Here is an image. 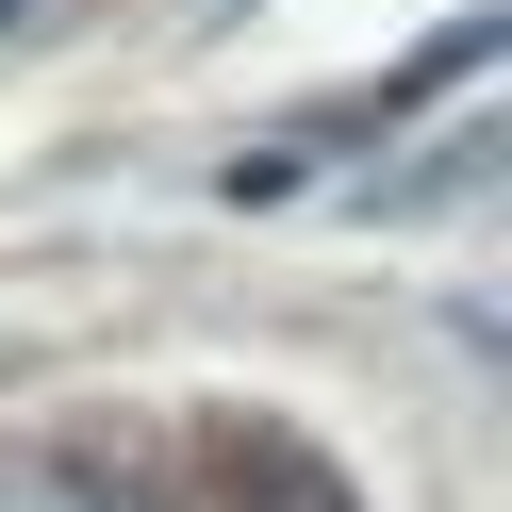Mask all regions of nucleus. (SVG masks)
<instances>
[{"label":"nucleus","instance_id":"nucleus-1","mask_svg":"<svg viewBox=\"0 0 512 512\" xmlns=\"http://www.w3.org/2000/svg\"><path fill=\"white\" fill-rule=\"evenodd\" d=\"M232 512H364L314 446H232Z\"/></svg>","mask_w":512,"mask_h":512},{"label":"nucleus","instance_id":"nucleus-2","mask_svg":"<svg viewBox=\"0 0 512 512\" xmlns=\"http://www.w3.org/2000/svg\"><path fill=\"white\" fill-rule=\"evenodd\" d=\"M34 512H166V496H149V479H116V463H67Z\"/></svg>","mask_w":512,"mask_h":512}]
</instances>
